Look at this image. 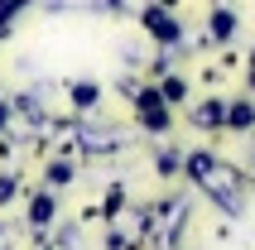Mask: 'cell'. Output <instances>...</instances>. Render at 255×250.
<instances>
[{"label":"cell","instance_id":"obj_3","mask_svg":"<svg viewBox=\"0 0 255 250\" xmlns=\"http://www.w3.org/2000/svg\"><path fill=\"white\" fill-rule=\"evenodd\" d=\"M68 101H72V111H97L101 106V82H72Z\"/></svg>","mask_w":255,"mask_h":250},{"label":"cell","instance_id":"obj_2","mask_svg":"<svg viewBox=\"0 0 255 250\" xmlns=\"http://www.w3.org/2000/svg\"><path fill=\"white\" fill-rule=\"evenodd\" d=\"M193 125H202V130H222L227 135V97H207L193 106Z\"/></svg>","mask_w":255,"mask_h":250},{"label":"cell","instance_id":"obj_4","mask_svg":"<svg viewBox=\"0 0 255 250\" xmlns=\"http://www.w3.org/2000/svg\"><path fill=\"white\" fill-rule=\"evenodd\" d=\"M207 19H212V24H207V34H212L217 43H222V39H231V34H236V14H231L227 5H222V10H212V14H207Z\"/></svg>","mask_w":255,"mask_h":250},{"label":"cell","instance_id":"obj_1","mask_svg":"<svg viewBox=\"0 0 255 250\" xmlns=\"http://www.w3.org/2000/svg\"><path fill=\"white\" fill-rule=\"evenodd\" d=\"M24 222L34 226V231H48V226L58 222V193H53V188H34V193H29Z\"/></svg>","mask_w":255,"mask_h":250}]
</instances>
